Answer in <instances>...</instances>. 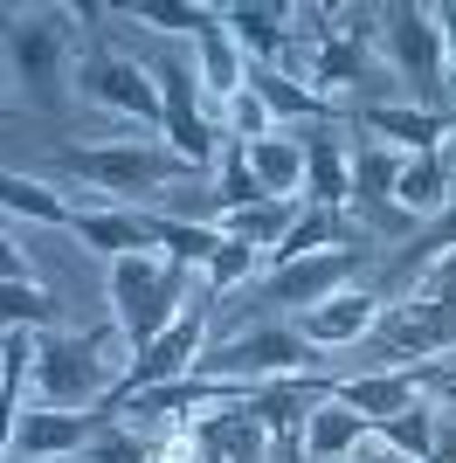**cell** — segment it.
<instances>
[{"label": "cell", "instance_id": "cell-1", "mask_svg": "<svg viewBox=\"0 0 456 463\" xmlns=\"http://www.w3.org/2000/svg\"><path fill=\"white\" fill-rule=\"evenodd\" d=\"M62 174L90 180L97 201L104 208H132V201H166V187H187V180H201L187 166V159L173 153L166 138H111V146H70V153H56Z\"/></svg>", "mask_w": 456, "mask_h": 463}, {"label": "cell", "instance_id": "cell-2", "mask_svg": "<svg viewBox=\"0 0 456 463\" xmlns=\"http://www.w3.org/2000/svg\"><path fill=\"white\" fill-rule=\"evenodd\" d=\"M380 62L408 83V104L456 118V77H450V56H442L436 7H415V0L380 7Z\"/></svg>", "mask_w": 456, "mask_h": 463}, {"label": "cell", "instance_id": "cell-3", "mask_svg": "<svg viewBox=\"0 0 456 463\" xmlns=\"http://www.w3.org/2000/svg\"><path fill=\"white\" fill-rule=\"evenodd\" d=\"M180 311H187V270L180 263H166L159 250L111 263V332L132 353H146L166 326H180Z\"/></svg>", "mask_w": 456, "mask_h": 463}, {"label": "cell", "instance_id": "cell-4", "mask_svg": "<svg viewBox=\"0 0 456 463\" xmlns=\"http://www.w3.org/2000/svg\"><path fill=\"white\" fill-rule=\"evenodd\" d=\"M70 7H7V83L28 104H62V70H70L76 28Z\"/></svg>", "mask_w": 456, "mask_h": 463}, {"label": "cell", "instance_id": "cell-5", "mask_svg": "<svg viewBox=\"0 0 456 463\" xmlns=\"http://www.w3.org/2000/svg\"><path fill=\"white\" fill-rule=\"evenodd\" d=\"M201 381H242V387H270L290 373H311V346L298 326H256L235 339H208V353L194 360Z\"/></svg>", "mask_w": 456, "mask_h": 463}, {"label": "cell", "instance_id": "cell-6", "mask_svg": "<svg viewBox=\"0 0 456 463\" xmlns=\"http://www.w3.org/2000/svg\"><path fill=\"white\" fill-rule=\"evenodd\" d=\"M208 311H214L208 298H194V305L180 311V326H166L146 353H132V367H125V381H118L111 408H104L111 422L138 402V394H152V387H173V381H187V373H194V360L208 353Z\"/></svg>", "mask_w": 456, "mask_h": 463}, {"label": "cell", "instance_id": "cell-7", "mask_svg": "<svg viewBox=\"0 0 456 463\" xmlns=\"http://www.w3.org/2000/svg\"><path fill=\"white\" fill-rule=\"evenodd\" d=\"M152 83H159V104H166V125H159V132H166V146L180 159H187L194 174H208L214 159H222V132H214V118L201 111V70H194L187 56H159L152 62Z\"/></svg>", "mask_w": 456, "mask_h": 463}, {"label": "cell", "instance_id": "cell-8", "mask_svg": "<svg viewBox=\"0 0 456 463\" xmlns=\"http://www.w3.org/2000/svg\"><path fill=\"white\" fill-rule=\"evenodd\" d=\"M111 429L104 408H21L7 415V463H62L83 457Z\"/></svg>", "mask_w": 456, "mask_h": 463}, {"label": "cell", "instance_id": "cell-9", "mask_svg": "<svg viewBox=\"0 0 456 463\" xmlns=\"http://www.w3.org/2000/svg\"><path fill=\"white\" fill-rule=\"evenodd\" d=\"M76 90H83V104H97V111L138 118V125H166V104H159L152 62H138V56H118V49H90V56L76 62Z\"/></svg>", "mask_w": 456, "mask_h": 463}, {"label": "cell", "instance_id": "cell-10", "mask_svg": "<svg viewBox=\"0 0 456 463\" xmlns=\"http://www.w3.org/2000/svg\"><path fill=\"white\" fill-rule=\"evenodd\" d=\"M374 346L387 360H436V353H456V305L450 298H401V305L380 311Z\"/></svg>", "mask_w": 456, "mask_h": 463}, {"label": "cell", "instance_id": "cell-11", "mask_svg": "<svg viewBox=\"0 0 456 463\" xmlns=\"http://www.w3.org/2000/svg\"><path fill=\"white\" fill-rule=\"evenodd\" d=\"M401 166H408V153H394V146H360V153H353V222H360V229L415 235V214L394 201Z\"/></svg>", "mask_w": 456, "mask_h": 463}, {"label": "cell", "instance_id": "cell-12", "mask_svg": "<svg viewBox=\"0 0 456 463\" xmlns=\"http://www.w3.org/2000/svg\"><path fill=\"white\" fill-rule=\"evenodd\" d=\"M332 394L380 429V422L408 415V408L429 394V367H374V373H353V381H332Z\"/></svg>", "mask_w": 456, "mask_h": 463}, {"label": "cell", "instance_id": "cell-13", "mask_svg": "<svg viewBox=\"0 0 456 463\" xmlns=\"http://www.w3.org/2000/svg\"><path fill=\"white\" fill-rule=\"evenodd\" d=\"M70 235H76V242H83L90 256H104V263L159 250V222H152L146 208H76Z\"/></svg>", "mask_w": 456, "mask_h": 463}, {"label": "cell", "instance_id": "cell-14", "mask_svg": "<svg viewBox=\"0 0 456 463\" xmlns=\"http://www.w3.org/2000/svg\"><path fill=\"white\" fill-rule=\"evenodd\" d=\"M332 250H366V229H360L346 208H311V201H304L298 222L284 229V242L270 250V270L304 263V256H332Z\"/></svg>", "mask_w": 456, "mask_h": 463}, {"label": "cell", "instance_id": "cell-15", "mask_svg": "<svg viewBox=\"0 0 456 463\" xmlns=\"http://www.w3.org/2000/svg\"><path fill=\"white\" fill-rule=\"evenodd\" d=\"M298 146H304V201L353 214V153H346V138L332 125H311V132H298Z\"/></svg>", "mask_w": 456, "mask_h": 463}, {"label": "cell", "instance_id": "cell-16", "mask_svg": "<svg viewBox=\"0 0 456 463\" xmlns=\"http://www.w3.org/2000/svg\"><path fill=\"white\" fill-rule=\"evenodd\" d=\"M380 298L374 290H339V298H325L318 311H304L298 318V332H304V346L311 353H339V346H360L366 332L380 326Z\"/></svg>", "mask_w": 456, "mask_h": 463}, {"label": "cell", "instance_id": "cell-17", "mask_svg": "<svg viewBox=\"0 0 456 463\" xmlns=\"http://www.w3.org/2000/svg\"><path fill=\"white\" fill-rule=\"evenodd\" d=\"M360 125L374 132V146H394V153H442V138L456 132V118H442V111H422V104H366L360 111Z\"/></svg>", "mask_w": 456, "mask_h": 463}, {"label": "cell", "instance_id": "cell-18", "mask_svg": "<svg viewBox=\"0 0 456 463\" xmlns=\"http://www.w3.org/2000/svg\"><path fill=\"white\" fill-rule=\"evenodd\" d=\"M366 443H374V422L353 415L339 394H325V402L311 408V422H304V457H311V463H346L353 449H366Z\"/></svg>", "mask_w": 456, "mask_h": 463}, {"label": "cell", "instance_id": "cell-19", "mask_svg": "<svg viewBox=\"0 0 456 463\" xmlns=\"http://www.w3.org/2000/svg\"><path fill=\"white\" fill-rule=\"evenodd\" d=\"M194 70H201V90L214 97V104H235L249 83V56H242V42L228 35V21L214 14V28H201L194 35Z\"/></svg>", "mask_w": 456, "mask_h": 463}, {"label": "cell", "instance_id": "cell-20", "mask_svg": "<svg viewBox=\"0 0 456 463\" xmlns=\"http://www.w3.org/2000/svg\"><path fill=\"white\" fill-rule=\"evenodd\" d=\"M450 187H456V166H450V153H415L408 166H401V187H394V201H401L408 214H415V222H436V214L456 201Z\"/></svg>", "mask_w": 456, "mask_h": 463}, {"label": "cell", "instance_id": "cell-21", "mask_svg": "<svg viewBox=\"0 0 456 463\" xmlns=\"http://www.w3.org/2000/svg\"><path fill=\"white\" fill-rule=\"evenodd\" d=\"M222 21H228V35L242 42V56L249 62H277L290 49V7H263V0H256V7H249V0H235V7H222Z\"/></svg>", "mask_w": 456, "mask_h": 463}, {"label": "cell", "instance_id": "cell-22", "mask_svg": "<svg viewBox=\"0 0 456 463\" xmlns=\"http://www.w3.org/2000/svg\"><path fill=\"white\" fill-rule=\"evenodd\" d=\"M450 250H456V201H450V208H442L436 222L415 235V242H408V250L394 256V263H387V290H422V277L436 270Z\"/></svg>", "mask_w": 456, "mask_h": 463}, {"label": "cell", "instance_id": "cell-23", "mask_svg": "<svg viewBox=\"0 0 456 463\" xmlns=\"http://www.w3.org/2000/svg\"><path fill=\"white\" fill-rule=\"evenodd\" d=\"M249 90L270 104V118H318V125H332V104L311 83H298L290 70H277V62H249Z\"/></svg>", "mask_w": 456, "mask_h": 463}, {"label": "cell", "instance_id": "cell-24", "mask_svg": "<svg viewBox=\"0 0 456 463\" xmlns=\"http://www.w3.org/2000/svg\"><path fill=\"white\" fill-rule=\"evenodd\" d=\"M242 153H249V174L263 180L270 201H304V146L298 138H256Z\"/></svg>", "mask_w": 456, "mask_h": 463}, {"label": "cell", "instance_id": "cell-25", "mask_svg": "<svg viewBox=\"0 0 456 463\" xmlns=\"http://www.w3.org/2000/svg\"><path fill=\"white\" fill-rule=\"evenodd\" d=\"M0 208L14 214V222H42V229H70V222H76V208L49 187V180H35V174H7V180H0Z\"/></svg>", "mask_w": 456, "mask_h": 463}, {"label": "cell", "instance_id": "cell-26", "mask_svg": "<svg viewBox=\"0 0 456 463\" xmlns=\"http://www.w3.org/2000/svg\"><path fill=\"white\" fill-rule=\"evenodd\" d=\"M298 208L304 201H256V208H235V214H222V222H214V229L222 235H235V242H249V250H277V242H284V229L290 222H298Z\"/></svg>", "mask_w": 456, "mask_h": 463}, {"label": "cell", "instance_id": "cell-27", "mask_svg": "<svg viewBox=\"0 0 456 463\" xmlns=\"http://www.w3.org/2000/svg\"><path fill=\"white\" fill-rule=\"evenodd\" d=\"M152 222H159V256L180 263V270H208L214 256H222V242H228L208 222H173V214H152Z\"/></svg>", "mask_w": 456, "mask_h": 463}, {"label": "cell", "instance_id": "cell-28", "mask_svg": "<svg viewBox=\"0 0 456 463\" xmlns=\"http://www.w3.org/2000/svg\"><path fill=\"white\" fill-rule=\"evenodd\" d=\"M436 415H442V408L429 402V394H422V402L408 408V415H394V422H380V429H374V443L401 449L408 463H429V457H436Z\"/></svg>", "mask_w": 456, "mask_h": 463}, {"label": "cell", "instance_id": "cell-29", "mask_svg": "<svg viewBox=\"0 0 456 463\" xmlns=\"http://www.w3.org/2000/svg\"><path fill=\"white\" fill-rule=\"evenodd\" d=\"M214 194H222V214H235V208H256V201H270V194H263V180L249 174V153H242V138H228V146H222V159H214Z\"/></svg>", "mask_w": 456, "mask_h": 463}, {"label": "cell", "instance_id": "cell-30", "mask_svg": "<svg viewBox=\"0 0 456 463\" xmlns=\"http://www.w3.org/2000/svg\"><path fill=\"white\" fill-rule=\"evenodd\" d=\"M118 14L146 21V28H166V35H201V28H214L222 7H194V0H125Z\"/></svg>", "mask_w": 456, "mask_h": 463}, {"label": "cell", "instance_id": "cell-31", "mask_svg": "<svg viewBox=\"0 0 456 463\" xmlns=\"http://www.w3.org/2000/svg\"><path fill=\"white\" fill-rule=\"evenodd\" d=\"M0 311H7V326H21V332H56V298L42 284H0Z\"/></svg>", "mask_w": 456, "mask_h": 463}, {"label": "cell", "instance_id": "cell-32", "mask_svg": "<svg viewBox=\"0 0 456 463\" xmlns=\"http://www.w3.org/2000/svg\"><path fill=\"white\" fill-rule=\"evenodd\" d=\"M90 463H159V443H146L138 429H125V422H111L104 436H97L90 449H83Z\"/></svg>", "mask_w": 456, "mask_h": 463}, {"label": "cell", "instance_id": "cell-33", "mask_svg": "<svg viewBox=\"0 0 456 463\" xmlns=\"http://www.w3.org/2000/svg\"><path fill=\"white\" fill-rule=\"evenodd\" d=\"M159 463H201V436H194V422H180V429L159 436Z\"/></svg>", "mask_w": 456, "mask_h": 463}, {"label": "cell", "instance_id": "cell-34", "mask_svg": "<svg viewBox=\"0 0 456 463\" xmlns=\"http://www.w3.org/2000/svg\"><path fill=\"white\" fill-rule=\"evenodd\" d=\"M429 463H456V408L442 402V415H436V457Z\"/></svg>", "mask_w": 456, "mask_h": 463}, {"label": "cell", "instance_id": "cell-35", "mask_svg": "<svg viewBox=\"0 0 456 463\" xmlns=\"http://www.w3.org/2000/svg\"><path fill=\"white\" fill-rule=\"evenodd\" d=\"M436 28H442V56H450V77H456V0L436 7Z\"/></svg>", "mask_w": 456, "mask_h": 463}, {"label": "cell", "instance_id": "cell-36", "mask_svg": "<svg viewBox=\"0 0 456 463\" xmlns=\"http://www.w3.org/2000/svg\"><path fill=\"white\" fill-rule=\"evenodd\" d=\"M346 463H408V457H401V449H387V443H366V449H353Z\"/></svg>", "mask_w": 456, "mask_h": 463}, {"label": "cell", "instance_id": "cell-37", "mask_svg": "<svg viewBox=\"0 0 456 463\" xmlns=\"http://www.w3.org/2000/svg\"><path fill=\"white\" fill-rule=\"evenodd\" d=\"M62 463H90V457H62Z\"/></svg>", "mask_w": 456, "mask_h": 463}]
</instances>
